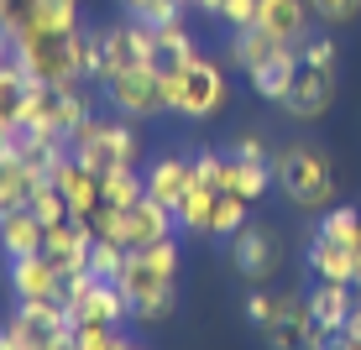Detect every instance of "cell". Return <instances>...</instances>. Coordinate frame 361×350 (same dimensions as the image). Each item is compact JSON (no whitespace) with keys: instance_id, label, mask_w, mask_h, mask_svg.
Instances as JSON below:
<instances>
[{"instance_id":"6da1fadb","label":"cell","mask_w":361,"mask_h":350,"mask_svg":"<svg viewBox=\"0 0 361 350\" xmlns=\"http://www.w3.org/2000/svg\"><path fill=\"white\" fill-rule=\"evenodd\" d=\"M178 241H157V246H136L126 256V272H121V287L131 298V319L142 324H157L173 314L178 304Z\"/></svg>"},{"instance_id":"7a4b0ae2","label":"cell","mask_w":361,"mask_h":350,"mask_svg":"<svg viewBox=\"0 0 361 350\" xmlns=\"http://www.w3.org/2000/svg\"><path fill=\"white\" fill-rule=\"evenodd\" d=\"M163 99H168V115L215 120L231 105V79L209 53H194L183 63H163Z\"/></svg>"},{"instance_id":"3957f363","label":"cell","mask_w":361,"mask_h":350,"mask_svg":"<svg viewBox=\"0 0 361 350\" xmlns=\"http://www.w3.org/2000/svg\"><path fill=\"white\" fill-rule=\"evenodd\" d=\"M84 53H90V32H37L27 27L16 37V63L32 73L37 84L53 89H79L84 84Z\"/></svg>"},{"instance_id":"277c9868","label":"cell","mask_w":361,"mask_h":350,"mask_svg":"<svg viewBox=\"0 0 361 350\" xmlns=\"http://www.w3.org/2000/svg\"><path fill=\"white\" fill-rule=\"evenodd\" d=\"M272 178L293 209H330L335 199V168L319 142H288L272 152Z\"/></svg>"},{"instance_id":"5b68a950","label":"cell","mask_w":361,"mask_h":350,"mask_svg":"<svg viewBox=\"0 0 361 350\" xmlns=\"http://www.w3.org/2000/svg\"><path fill=\"white\" fill-rule=\"evenodd\" d=\"M105 99L116 115L126 120H152V115H168V99H163V63H136L126 73L105 84Z\"/></svg>"},{"instance_id":"8992f818","label":"cell","mask_w":361,"mask_h":350,"mask_svg":"<svg viewBox=\"0 0 361 350\" xmlns=\"http://www.w3.org/2000/svg\"><path fill=\"white\" fill-rule=\"evenodd\" d=\"M231 267L241 272V277H252V282H267L272 272H278V235H272L267 225H241V230L231 235Z\"/></svg>"},{"instance_id":"52a82bcc","label":"cell","mask_w":361,"mask_h":350,"mask_svg":"<svg viewBox=\"0 0 361 350\" xmlns=\"http://www.w3.org/2000/svg\"><path fill=\"white\" fill-rule=\"evenodd\" d=\"M304 261H309V272H314V282H356L361 246L335 241V235L314 230V235H309V246H304Z\"/></svg>"},{"instance_id":"ba28073f","label":"cell","mask_w":361,"mask_h":350,"mask_svg":"<svg viewBox=\"0 0 361 350\" xmlns=\"http://www.w3.org/2000/svg\"><path fill=\"white\" fill-rule=\"evenodd\" d=\"M47 178H53V189L68 199V215H73V220H90L94 209H99V173H94V168H84V162L73 157V152L58 157Z\"/></svg>"},{"instance_id":"9c48e42d","label":"cell","mask_w":361,"mask_h":350,"mask_svg":"<svg viewBox=\"0 0 361 350\" xmlns=\"http://www.w3.org/2000/svg\"><path fill=\"white\" fill-rule=\"evenodd\" d=\"M178 230V215H173V204H163L157 194H142L136 204L126 209V246H157L168 241V235Z\"/></svg>"},{"instance_id":"30bf717a","label":"cell","mask_w":361,"mask_h":350,"mask_svg":"<svg viewBox=\"0 0 361 350\" xmlns=\"http://www.w3.org/2000/svg\"><path fill=\"white\" fill-rule=\"evenodd\" d=\"M257 27L278 42L298 47L314 32V11H309V0H257Z\"/></svg>"},{"instance_id":"8fae6325","label":"cell","mask_w":361,"mask_h":350,"mask_svg":"<svg viewBox=\"0 0 361 350\" xmlns=\"http://www.w3.org/2000/svg\"><path fill=\"white\" fill-rule=\"evenodd\" d=\"M330 105H335V73H325V68H304V73H298V84H293V94L283 99L288 120H298V126L325 120Z\"/></svg>"},{"instance_id":"7c38bea8","label":"cell","mask_w":361,"mask_h":350,"mask_svg":"<svg viewBox=\"0 0 361 350\" xmlns=\"http://www.w3.org/2000/svg\"><path fill=\"white\" fill-rule=\"evenodd\" d=\"M11 293L16 298H63V267L47 251L11 261Z\"/></svg>"},{"instance_id":"4fadbf2b","label":"cell","mask_w":361,"mask_h":350,"mask_svg":"<svg viewBox=\"0 0 361 350\" xmlns=\"http://www.w3.org/2000/svg\"><path fill=\"white\" fill-rule=\"evenodd\" d=\"M90 246H94L90 220H58V225H47V235H42V251L53 256L63 272L90 267Z\"/></svg>"},{"instance_id":"5bb4252c","label":"cell","mask_w":361,"mask_h":350,"mask_svg":"<svg viewBox=\"0 0 361 350\" xmlns=\"http://www.w3.org/2000/svg\"><path fill=\"white\" fill-rule=\"evenodd\" d=\"M304 298H309L314 324L341 340V335H345V319H351V308H356V282H314Z\"/></svg>"},{"instance_id":"9a60e30c","label":"cell","mask_w":361,"mask_h":350,"mask_svg":"<svg viewBox=\"0 0 361 350\" xmlns=\"http://www.w3.org/2000/svg\"><path fill=\"white\" fill-rule=\"evenodd\" d=\"M298 73H304V58H298V47H283V53L272 58L267 68L246 73V79H252V89H257V99H267V105H283V99L293 94Z\"/></svg>"},{"instance_id":"2e32d148","label":"cell","mask_w":361,"mask_h":350,"mask_svg":"<svg viewBox=\"0 0 361 350\" xmlns=\"http://www.w3.org/2000/svg\"><path fill=\"white\" fill-rule=\"evenodd\" d=\"M131 319V298L121 282H94V293L84 298L79 308H73V324H126Z\"/></svg>"},{"instance_id":"e0dca14e","label":"cell","mask_w":361,"mask_h":350,"mask_svg":"<svg viewBox=\"0 0 361 350\" xmlns=\"http://www.w3.org/2000/svg\"><path fill=\"white\" fill-rule=\"evenodd\" d=\"M288 42H278V37H267L262 27H246V32H231V47H226V63H235L241 73H257L267 68L272 58L283 53Z\"/></svg>"},{"instance_id":"ac0fdd59","label":"cell","mask_w":361,"mask_h":350,"mask_svg":"<svg viewBox=\"0 0 361 350\" xmlns=\"http://www.w3.org/2000/svg\"><path fill=\"white\" fill-rule=\"evenodd\" d=\"M314 324V314H309V298H288L283 293V314L262 330L267 350H304V330Z\"/></svg>"},{"instance_id":"d6986e66","label":"cell","mask_w":361,"mask_h":350,"mask_svg":"<svg viewBox=\"0 0 361 350\" xmlns=\"http://www.w3.org/2000/svg\"><path fill=\"white\" fill-rule=\"evenodd\" d=\"M42 235L47 225L32 215V209H11V215H0V251H6L11 261L16 256H37L42 251Z\"/></svg>"},{"instance_id":"ffe728a7","label":"cell","mask_w":361,"mask_h":350,"mask_svg":"<svg viewBox=\"0 0 361 350\" xmlns=\"http://www.w3.org/2000/svg\"><path fill=\"white\" fill-rule=\"evenodd\" d=\"M27 89H32V73L16 58L0 63V142L21 131V99H27Z\"/></svg>"},{"instance_id":"44dd1931","label":"cell","mask_w":361,"mask_h":350,"mask_svg":"<svg viewBox=\"0 0 361 350\" xmlns=\"http://www.w3.org/2000/svg\"><path fill=\"white\" fill-rule=\"evenodd\" d=\"M194 183V157H157L147 168V194H157L163 204H178Z\"/></svg>"},{"instance_id":"7402d4cb","label":"cell","mask_w":361,"mask_h":350,"mask_svg":"<svg viewBox=\"0 0 361 350\" xmlns=\"http://www.w3.org/2000/svg\"><path fill=\"white\" fill-rule=\"evenodd\" d=\"M272 183H278L272 178V162H241L235 152H226V178H220V189H235L241 199L257 204V199L272 194Z\"/></svg>"},{"instance_id":"603a6c76","label":"cell","mask_w":361,"mask_h":350,"mask_svg":"<svg viewBox=\"0 0 361 350\" xmlns=\"http://www.w3.org/2000/svg\"><path fill=\"white\" fill-rule=\"evenodd\" d=\"M215 194H220V189L189 183V194L173 204V215H178V230H183V235H209V220H215Z\"/></svg>"},{"instance_id":"cb8c5ba5","label":"cell","mask_w":361,"mask_h":350,"mask_svg":"<svg viewBox=\"0 0 361 350\" xmlns=\"http://www.w3.org/2000/svg\"><path fill=\"white\" fill-rule=\"evenodd\" d=\"M241 225H252V199H241L235 189L215 194V220H209V241H231Z\"/></svg>"},{"instance_id":"d4e9b609","label":"cell","mask_w":361,"mask_h":350,"mask_svg":"<svg viewBox=\"0 0 361 350\" xmlns=\"http://www.w3.org/2000/svg\"><path fill=\"white\" fill-rule=\"evenodd\" d=\"M21 126H27V131H58V89H53V84L32 79L27 99H21ZM58 136H63V131H58Z\"/></svg>"},{"instance_id":"484cf974","label":"cell","mask_w":361,"mask_h":350,"mask_svg":"<svg viewBox=\"0 0 361 350\" xmlns=\"http://www.w3.org/2000/svg\"><path fill=\"white\" fill-rule=\"evenodd\" d=\"M142 194H147V173H136V168H110V173H99V199H105V204L131 209Z\"/></svg>"},{"instance_id":"4316f807","label":"cell","mask_w":361,"mask_h":350,"mask_svg":"<svg viewBox=\"0 0 361 350\" xmlns=\"http://www.w3.org/2000/svg\"><path fill=\"white\" fill-rule=\"evenodd\" d=\"M121 16L131 21H147V27H173V21H183V0H116Z\"/></svg>"},{"instance_id":"83f0119b","label":"cell","mask_w":361,"mask_h":350,"mask_svg":"<svg viewBox=\"0 0 361 350\" xmlns=\"http://www.w3.org/2000/svg\"><path fill=\"white\" fill-rule=\"evenodd\" d=\"M126 256H131V246H121V241H94V246H90V272H94V277H105V282H121Z\"/></svg>"},{"instance_id":"f1b7e54d","label":"cell","mask_w":361,"mask_h":350,"mask_svg":"<svg viewBox=\"0 0 361 350\" xmlns=\"http://www.w3.org/2000/svg\"><path fill=\"white\" fill-rule=\"evenodd\" d=\"M314 230L335 235V241H351V246H361V209H356V204H330V209H325V220H319Z\"/></svg>"},{"instance_id":"f546056e","label":"cell","mask_w":361,"mask_h":350,"mask_svg":"<svg viewBox=\"0 0 361 350\" xmlns=\"http://www.w3.org/2000/svg\"><path fill=\"white\" fill-rule=\"evenodd\" d=\"M199 42L189 37L183 21H173V27H157V63H183V58H194Z\"/></svg>"},{"instance_id":"4dcf8cb0","label":"cell","mask_w":361,"mask_h":350,"mask_svg":"<svg viewBox=\"0 0 361 350\" xmlns=\"http://www.w3.org/2000/svg\"><path fill=\"white\" fill-rule=\"evenodd\" d=\"M73 345L79 350H131V340L121 335V324H79V330H73Z\"/></svg>"},{"instance_id":"1f68e13d","label":"cell","mask_w":361,"mask_h":350,"mask_svg":"<svg viewBox=\"0 0 361 350\" xmlns=\"http://www.w3.org/2000/svg\"><path fill=\"white\" fill-rule=\"evenodd\" d=\"M298 58H304V68H325V73H335V58H341V47H335L330 32H309L304 42H298Z\"/></svg>"},{"instance_id":"d6a6232c","label":"cell","mask_w":361,"mask_h":350,"mask_svg":"<svg viewBox=\"0 0 361 350\" xmlns=\"http://www.w3.org/2000/svg\"><path fill=\"white\" fill-rule=\"evenodd\" d=\"M90 115L94 110H90V99H84V89H58V131L63 136H73Z\"/></svg>"},{"instance_id":"836d02e7","label":"cell","mask_w":361,"mask_h":350,"mask_svg":"<svg viewBox=\"0 0 361 350\" xmlns=\"http://www.w3.org/2000/svg\"><path fill=\"white\" fill-rule=\"evenodd\" d=\"M90 230H94V241H121V246H126V209L99 199V209L90 215Z\"/></svg>"},{"instance_id":"e575fe53","label":"cell","mask_w":361,"mask_h":350,"mask_svg":"<svg viewBox=\"0 0 361 350\" xmlns=\"http://www.w3.org/2000/svg\"><path fill=\"white\" fill-rule=\"evenodd\" d=\"M27 209H32V215H37V220H42V225H58V220H73V215H68V199H63V194H58V189H53V178H47V183H42V189H37V194H32V204H27Z\"/></svg>"},{"instance_id":"d590c367","label":"cell","mask_w":361,"mask_h":350,"mask_svg":"<svg viewBox=\"0 0 361 350\" xmlns=\"http://www.w3.org/2000/svg\"><path fill=\"white\" fill-rule=\"evenodd\" d=\"M309 11H314V21H325V27H351L361 16V0H309Z\"/></svg>"},{"instance_id":"8d00e7d4","label":"cell","mask_w":361,"mask_h":350,"mask_svg":"<svg viewBox=\"0 0 361 350\" xmlns=\"http://www.w3.org/2000/svg\"><path fill=\"white\" fill-rule=\"evenodd\" d=\"M278 314H283V298L267 293V287H257V293L246 298V324H252V330H267Z\"/></svg>"},{"instance_id":"74e56055","label":"cell","mask_w":361,"mask_h":350,"mask_svg":"<svg viewBox=\"0 0 361 350\" xmlns=\"http://www.w3.org/2000/svg\"><path fill=\"white\" fill-rule=\"evenodd\" d=\"M32 16H37V0H0V27H6L11 37L27 32Z\"/></svg>"},{"instance_id":"f35d334b","label":"cell","mask_w":361,"mask_h":350,"mask_svg":"<svg viewBox=\"0 0 361 350\" xmlns=\"http://www.w3.org/2000/svg\"><path fill=\"white\" fill-rule=\"evenodd\" d=\"M94 282H99V277H94L90 267H79V272H63V308H68V314H73V308H79L84 298L94 293Z\"/></svg>"},{"instance_id":"ab89813d","label":"cell","mask_w":361,"mask_h":350,"mask_svg":"<svg viewBox=\"0 0 361 350\" xmlns=\"http://www.w3.org/2000/svg\"><path fill=\"white\" fill-rule=\"evenodd\" d=\"M220 27H231V32H246V27H257V0H226V11H220Z\"/></svg>"},{"instance_id":"60d3db41","label":"cell","mask_w":361,"mask_h":350,"mask_svg":"<svg viewBox=\"0 0 361 350\" xmlns=\"http://www.w3.org/2000/svg\"><path fill=\"white\" fill-rule=\"evenodd\" d=\"M220 178H226V152H199L194 157V183L220 189Z\"/></svg>"},{"instance_id":"b9f144b4","label":"cell","mask_w":361,"mask_h":350,"mask_svg":"<svg viewBox=\"0 0 361 350\" xmlns=\"http://www.w3.org/2000/svg\"><path fill=\"white\" fill-rule=\"evenodd\" d=\"M231 152L241 157V162H272V146H267L257 131H241V136L231 142Z\"/></svg>"},{"instance_id":"7bdbcfd3","label":"cell","mask_w":361,"mask_h":350,"mask_svg":"<svg viewBox=\"0 0 361 350\" xmlns=\"http://www.w3.org/2000/svg\"><path fill=\"white\" fill-rule=\"evenodd\" d=\"M11 58H16V37L0 27V63H11Z\"/></svg>"},{"instance_id":"ee69618b","label":"cell","mask_w":361,"mask_h":350,"mask_svg":"<svg viewBox=\"0 0 361 350\" xmlns=\"http://www.w3.org/2000/svg\"><path fill=\"white\" fill-rule=\"evenodd\" d=\"M189 6H194V11H204V16H209V21H215V16H220V11H226V0H189Z\"/></svg>"},{"instance_id":"f6af8a7d","label":"cell","mask_w":361,"mask_h":350,"mask_svg":"<svg viewBox=\"0 0 361 350\" xmlns=\"http://www.w3.org/2000/svg\"><path fill=\"white\" fill-rule=\"evenodd\" d=\"M345 335H351V340H361V298H356V308H351V319H345Z\"/></svg>"},{"instance_id":"bcb514c9","label":"cell","mask_w":361,"mask_h":350,"mask_svg":"<svg viewBox=\"0 0 361 350\" xmlns=\"http://www.w3.org/2000/svg\"><path fill=\"white\" fill-rule=\"evenodd\" d=\"M330 350H361V340H351V335H341V340H330Z\"/></svg>"},{"instance_id":"7dc6e473","label":"cell","mask_w":361,"mask_h":350,"mask_svg":"<svg viewBox=\"0 0 361 350\" xmlns=\"http://www.w3.org/2000/svg\"><path fill=\"white\" fill-rule=\"evenodd\" d=\"M356 298H361V272H356Z\"/></svg>"},{"instance_id":"c3c4849f","label":"cell","mask_w":361,"mask_h":350,"mask_svg":"<svg viewBox=\"0 0 361 350\" xmlns=\"http://www.w3.org/2000/svg\"><path fill=\"white\" fill-rule=\"evenodd\" d=\"M131 350H147V345H136V340H131Z\"/></svg>"},{"instance_id":"681fc988","label":"cell","mask_w":361,"mask_h":350,"mask_svg":"<svg viewBox=\"0 0 361 350\" xmlns=\"http://www.w3.org/2000/svg\"><path fill=\"white\" fill-rule=\"evenodd\" d=\"M0 350H6V340H0Z\"/></svg>"},{"instance_id":"f907efd6","label":"cell","mask_w":361,"mask_h":350,"mask_svg":"<svg viewBox=\"0 0 361 350\" xmlns=\"http://www.w3.org/2000/svg\"><path fill=\"white\" fill-rule=\"evenodd\" d=\"M183 6H189V0H183Z\"/></svg>"}]
</instances>
